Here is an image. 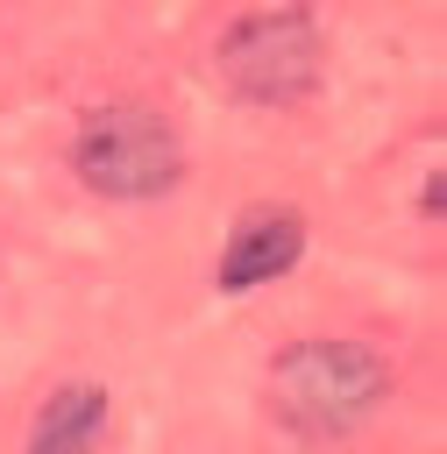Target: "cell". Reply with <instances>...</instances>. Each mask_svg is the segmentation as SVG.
<instances>
[{
  "label": "cell",
  "mask_w": 447,
  "mask_h": 454,
  "mask_svg": "<svg viewBox=\"0 0 447 454\" xmlns=\"http://www.w3.org/2000/svg\"><path fill=\"white\" fill-rule=\"evenodd\" d=\"M270 411L305 433V440H333L355 433L383 397H390V369L369 340H291L270 362Z\"/></svg>",
  "instance_id": "obj_1"
},
{
  "label": "cell",
  "mask_w": 447,
  "mask_h": 454,
  "mask_svg": "<svg viewBox=\"0 0 447 454\" xmlns=\"http://www.w3.org/2000/svg\"><path fill=\"white\" fill-rule=\"evenodd\" d=\"M71 170L106 199H149V192L177 184L184 149H177V128L156 106H128L121 99V106L85 114V128L71 142Z\"/></svg>",
  "instance_id": "obj_2"
},
{
  "label": "cell",
  "mask_w": 447,
  "mask_h": 454,
  "mask_svg": "<svg viewBox=\"0 0 447 454\" xmlns=\"http://www.w3.org/2000/svg\"><path fill=\"white\" fill-rule=\"evenodd\" d=\"M213 64H220L234 99L284 106V99H305L319 85V28H312L305 7H263V14H241L220 35Z\"/></svg>",
  "instance_id": "obj_3"
},
{
  "label": "cell",
  "mask_w": 447,
  "mask_h": 454,
  "mask_svg": "<svg viewBox=\"0 0 447 454\" xmlns=\"http://www.w3.org/2000/svg\"><path fill=\"white\" fill-rule=\"evenodd\" d=\"M305 248V220L284 213V206H248L227 234V262H220V284L227 291H248L263 277H284Z\"/></svg>",
  "instance_id": "obj_4"
},
{
  "label": "cell",
  "mask_w": 447,
  "mask_h": 454,
  "mask_svg": "<svg viewBox=\"0 0 447 454\" xmlns=\"http://www.w3.org/2000/svg\"><path fill=\"white\" fill-rule=\"evenodd\" d=\"M99 426H106V390L99 383H64L35 411L28 454H92L99 447Z\"/></svg>",
  "instance_id": "obj_5"
}]
</instances>
